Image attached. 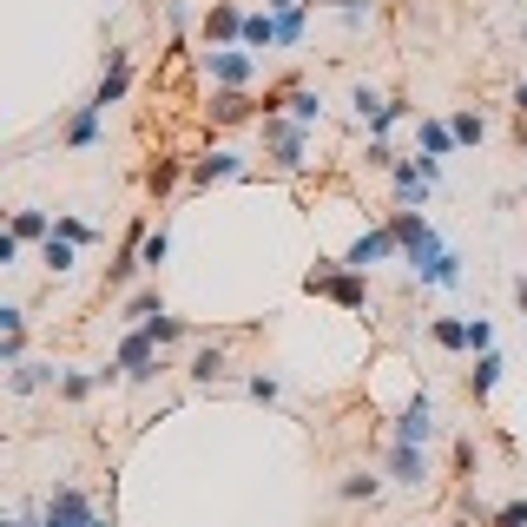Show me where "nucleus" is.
I'll list each match as a JSON object with an SVG mask.
<instances>
[{
	"mask_svg": "<svg viewBox=\"0 0 527 527\" xmlns=\"http://www.w3.org/2000/svg\"><path fill=\"white\" fill-rule=\"evenodd\" d=\"M389 231L402 238V264L416 271V284H429V290H455V284H462V257L435 238V224L422 218V211H396Z\"/></svg>",
	"mask_w": 527,
	"mask_h": 527,
	"instance_id": "1",
	"label": "nucleus"
},
{
	"mask_svg": "<svg viewBox=\"0 0 527 527\" xmlns=\"http://www.w3.org/2000/svg\"><path fill=\"white\" fill-rule=\"evenodd\" d=\"M264 159H271V172H304L310 165V126H297L290 112H271L264 119Z\"/></svg>",
	"mask_w": 527,
	"mask_h": 527,
	"instance_id": "2",
	"label": "nucleus"
},
{
	"mask_svg": "<svg viewBox=\"0 0 527 527\" xmlns=\"http://www.w3.org/2000/svg\"><path fill=\"white\" fill-rule=\"evenodd\" d=\"M363 277L369 271H350V264H317V271L304 277V290H310V297H330V304H343V310H363L369 304Z\"/></svg>",
	"mask_w": 527,
	"mask_h": 527,
	"instance_id": "3",
	"label": "nucleus"
},
{
	"mask_svg": "<svg viewBox=\"0 0 527 527\" xmlns=\"http://www.w3.org/2000/svg\"><path fill=\"white\" fill-rule=\"evenodd\" d=\"M112 363L126 369V383H152V376L165 369V343L145 330V323H132V330L119 336V356H112Z\"/></svg>",
	"mask_w": 527,
	"mask_h": 527,
	"instance_id": "4",
	"label": "nucleus"
},
{
	"mask_svg": "<svg viewBox=\"0 0 527 527\" xmlns=\"http://www.w3.org/2000/svg\"><path fill=\"white\" fill-rule=\"evenodd\" d=\"M257 60H264V53H251L244 40L198 53V66H205V80H211V86H251V80H257Z\"/></svg>",
	"mask_w": 527,
	"mask_h": 527,
	"instance_id": "5",
	"label": "nucleus"
},
{
	"mask_svg": "<svg viewBox=\"0 0 527 527\" xmlns=\"http://www.w3.org/2000/svg\"><path fill=\"white\" fill-rule=\"evenodd\" d=\"M435 435H442V422H435V396L422 389V396H409V409L396 416V442H416V448H429Z\"/></svg>",
	"mask_w": 527,
	"mask_h": 527,
	"instance_id": "6",
	"label": "nucleus"
},
{
	"mask_svg": "<svg viewBox=\"0 0 527 527\" xmlns=\"http://www.w3.org/2000/svg\"><path fill=\"white\" fill-rule=\"evenodd\" d=\"M99 132H106V106H99V99H86V106H73V119L60 126V145H66V152H93Z\"/></svg>",
	"mask_w": 527,
	"mask_h": 527,
	"instance_id": "7",
	"label": "nucleus"
},
{
	"mask_svg": "<svg viewBox=\"0 0 527 527\" xmlns=\"http://www.w3.org/2000/svg\"><path fill=\"white\" fill-rule=\"evenodd\" d=\"M389 257H402V238L389 224H376V231H363V238L343 251V264H350V271H369V264H389Z\"/></svg>",
	"mask_w": 527,
	"mask_h": 527,
	"instance_id": "8",
	"label": "nucleus"
},
{
	"mask_svg": "<svg viewBox=\"0 0 527 527\" xmlns=\"http://www.w3.org/2000/svg\"><path fill=\"white\" fill-rule=\"evenodd\" d=\"M205 119H211V126H244V119H264V112H257V99L244 93V86H211Z\"/></svg>",
	"mask_w": 527,
	"mask_h": 527,
	"instance_id": "9",
	"label": "nucleus"
},
{
	"mask_svg": "<svg viewBox=\"0 0 527 527\" xmlns=\"http://www.w3.org/2000/svg\"><path fill=\"white\" fill-rule=\"evenodd\" d=\"M93 521V501L66 481V488H53V501H47V514H40V527H86Z\"/></svg>",
	"mask_w": 527,
	"mask_h": 527,
	"instance_id": "10",
	"label": "nucleus"
},
{
	"mask_svg": "<svg viewBox=\"0 0 527 527\" xmlns=\"http://www.w3.org/2000/svg\"><path fill=\"white\" fill-rule=\"evenodd\" d=\"M224 178H251V159L231 152V145H218V152H205V159L192 165V185H224Z\"/></svg>",
	"mask_w": 527,
	"mask_h": 527,
	"instance_id": "11",
	"label": "nucleus"
},
{
	"mask_svg": "<svg viewBox=\"0 0 527 527\" xmlns=\"http://www.w3.org/2000/svg\"><path fill=\"white\" fill-rule=\"evenodd\" d=\"M389 481H396V488H422V481H429V448L389 442Z\"/></svg>",
	"mask_w": 527,
	"mask_h": 527,
	"instance_id": "12",
	"label": "nucleus"
},
{
	"mask_svg": "<svg viewBox=\"0 0 527 527\" xmlns=\"http://www.w3.org/2000/svg\"><path fill=\"white\" fill-rule=\"evenodd\" d=\"M244 40V7L238 0H211L205 7V47H231Z\"/></svg>",
	"mask_w": 527,
	"mask_h": 527,
	"instance_id": "13",
	"label": "nucleus"
},
{
	"mask_svg": "<svg viewBox=\"0 0 527 527\" xmlns=\"http://www.w3.org/2000/svg\"><path fill=\"white\" fill-rule=\"evenodd\" d=\"M126 93H132V60H126V53H112V60H106V73H99V86H93V99L112 112Z\"/></svg>",
	"mask_w": 527,
	"mask_h": 527,
	"instance_id": "14",
	"label": "nucleus"
},
{
	"mask_svg": "<svg viewBox=\"0 0 527 527\" xmlns=\"http://www.w3.org/2000/svg\"><path fill=\"white\" fill-rule=\"evenodd\" d=\"M185 376H192L198 389H218V383H231V356H224L218 343H205V350L192 356V369H185Z\"/></svg>",
	"mask_w": 527,
	"mask_h": 527,
	"instance_id": "15",
	"label": "nucleus"
},
{
	"mask_svg": "<svg viewBox=\"0 0 527 527\" xmlns=\"http://www.w3.org/2000/svg\"><path fill=\"white\" fill-rule=\"evenodd\" d=\"M47 383H60L53 363H27V356H20V363L7 369V389H14V396H33V389H47Z\"/></svg>",
	"mask_w": 527,
	"mask_h": 527,
	"instance_id": "16",
	"label": "nucleus"
},
{
	"mask_svg": "<svg viewBox=\"0 0 527 527\" xmlns=\"http://www.w3.org/2000/svg\"><path fill=\"white\" fill-rule=\"evenodd\" d=\"M40 264H47V277H73V271H80V244L53 231V238L40 244Z\"/></svg>",
	"mask_w": 527,
	"mask_h": 527,
	"instance_id": "17",
	"label": "nucleus"
},
{
	"mask_svg": "<svg viewBox=\"0 0 527 527\" xmlns=\"http://www.w3.org/2000/svg\"><path fill=\"white\" fill-rule=\"evenodd\" d=\"M501 369H508V363H501V350H481L475 369H468V396L488 402V396H495V383H501Z\"/></svg>",
	"mask_w": 527,
	"mask_h": 527,
	"instance_id": "18",
	"label": "nucleus"
},
{
	"mask_svg": "<svg viewBox=\"0 0 527 527\" xmlns=\"http://www.w3.org/2000/svg\"><path fill=\"white\" fill-rule=\"evenodd\" d=\"M244 47H251V53L277 47V14H271V7H251V14H244Z\"/></svg>",
	"mask_w": 527,
	"mask_h": 527,
	"instance_id": "19",
	"label": "nucleus"
},
{
	"mask_svg": "<svg viewBox=\"0 0 527 527\" xmlns=\"http://www.w3.org/2000/svg\"><path fill=\"white\" fill-rule=\"evenodd\" d=\"M7 231H14L20 244H47L53 238V211H33L27 205V211H14V218H7Z\"/></svg>",
	"mask_w": 527,
	"mask_h": 527,
	"instance_id": "20",
	"label": "nucleus"
},
{
	"mask_svg": "<svg viewBox=\"0 0 527 527\" xmlns=\"http://www.w3.org/2000/svg\"><path fill=\"white\" fill-rule=\"evenodd\" d=\"M416 139H422V152H429V159H448V152L462 145L448 119H422V126H416Z\"/></svg>",
	"mask_w": 527,
	"mask_h": 527,
	"instance_id": "21",
	"label": "nucleus"
},
{
	"mask_svg": "<svg viewBox=\"0 0 527 527\" xmlns=\"http://www.w3.org/2000/svg\"><path fill=\"white\" fill-rule=\"evenodd\" d=\"M284 112H290V119H297V126H310V132H317V126H323V99H317V93H310V86H290V99H284Z\"/></svg>",
	"mask_w": 527,
	"mask_h": 527,
	"instance_id": "22",
	"label": "nucleus"
},
{
	"mask_svg": "<svg viewBox=\"0 0 527 527\" xmlns=\"http://www.w3.org/2000/svg\"><path fill=\"white\" fill-rule=\"evenodd\" d=\"M429 343H435V350H455V356H462L468 350V317H435L429 323Z\"/></svg>",
	"mask_w": 527,
	"mask_h": 527,
	"instance_id": "23",
	"label": "nucleus"
},
{
	"mask_svg": "<svg viewBox=\"0 0 527 527\" xmlns=\"http://www.w3.org/2000/svg\"><path fill=\"white\" fill-rule=\"evenodd\" d=\"M304 33H310V7H284L277 14V47H304Z\"/></svg>",
	"mask_w": 527,
	"mask_h": 527,
	"instance_id": "24",
	"label": "nucleus"
},
{
	"mask_svg": "<svg viewBox=\"0 0 527 527\" xmlns=\"http://www.w3.org/2000/svg\"><path fill=\"white\" fill-rule=\"evenodd\" d=\"M336 495H343V501H376V495H383V481L369 475V468H356V475L336 481Z\"/></svg>",
	"mask_w": 527,
	"mask_h": 527,
	"instance_id": "25",
	"label": "nucleus"
},
{
	"mask_svg": "<svg viewBox=\"0 0 527 527\" xmlns=\"http://www.w3.org/2000/svg\"><path fill=\"white\" fill-rule=\"evenodd\" d=\"M165 257H172V231H165V224H152V231H145V271L159 277Z\"/></svg>",
	"mask_w": 527,
	"mask_h": 527,
	"instance_id": "26",
	"label": "nucleus"
},
{
	"mask_svg": "<svg viewBox=\"0 0 527 527\" xmlns=\"http://www.w3.org/2000/svg\"><path fill=\"white\" fill-rule=\"evenodd\" d=\"M448 126H455V139H462V145H481V139H488V119H481V112H448Z\"/></svg>",
	"mask_w": 527,
	"mask_h": 527,
	"instance_id": "27",
	"label": "nucleus"
},
{
	"mask_svg": "<svg viewBox=\"0 0 527 527\" xmlns=\"http://www.w3.org/2000/svg\"><path fill=\"white\" fill-rule=\"evenodd\" d=\"M93 389H99V369H93V376H86V369H60V396L66 402H86Z\"/></svg>",
	"mask_w": 527,
	"mask_h": 527,
	"instance_id": "28",
	"label": "nucleus"
},
{
	"mask_svg": "<svg viewBox=\"0 0 527 527\" xmlns=\"http://www.w3.org/2000/svg\"><path fill=\"white\" fill-rule=\"evenodd\" d=\"M336 20H343V33H369L376 27V7H369V0H350V7H336Z\"/></svg>",
	"mask_w": 527,
	"mask_h": 527,
	"instance_id": "29",
	"label": "nucleus"
},
{
	"mask_svg": "<svg viewBox=\"0 0 527 527\" xmlns=\"http://www.w3.org/2000/svg\"><path fill=\"white\" fill-rule=\"evenodd\" d=\"M178 178H185V165H178V159H159V165H152V172H145V185H152V192H172V185H178Z\"/></svg>",
	"mask_w": 527,
	"mask_h": 527,
	"instance_id": "30",
	"label": "nucleus"
},
{
	"mask_svg": "<svg viewBox=\"0 0 527 527\" xmlns=\"http://www.w3.org/2000/svg\"><path fill=\"white\" fill-rule=\"evenodd\" d=\"M159 290H139V297H126V323H152V317H159Z\"/></svg>",
	"mask_w": 527,
	"mask_h": 527,
	"instance_id": "31",
	"label": "nucleus"
},
{
	"mask_svg": "<svg viewBox=\"0 0 527 527\" xmlns=\"http://www.w3.org/2000/svg\"><path fill=\"white\" fill-rule=\"evenodd\" d=\"M383 106H389V99L376 93V86H356V93H350V112H356V119H363V126H369V119H376V112H383Z\"/></svg>",
	"mask_w": 527,
	"mask_h": 527,
	"instance_id": "32",
	"label": "nucleus"
},
{
	"mask_svg": "<svg viewBox=\"0 0 527 527\" xmlns=\"http://www.w3.org/2000/svg\"><path fill=\"white\" fill-rule=\"evenodd\" d=\"M145 330L159 336V343H185V336H192V323H178V317H165V310H159V317L145 323Z\"/></svg>",
	"mask_w": 527,
	"mask_h": 527,
	"instance_id": "33",
	"label": "nucleus"
},
{
	"mask_svg": "<svg viewBox=\"0 0 527 527\" xmlns=\"http://www.w3.org/2000/svg\"><path fill=\"white\" fill-rule=\"evenodd\" d=\"M402 112H409V99H389V106L376 112V119H369V139H389V126H396Z\"/></svg>",
	"mask_w": 527,
	"mask_h": 527,
	"instance_id": "34",
	"label": "nucleus"
},
{
	"mask_svg": "<svg viewBox=\"0 0 527 527\" xmlns=\"http://www.w3.org/2000/svg\"><path fill=\"white\" fill-rule=\"evenodd\" d=\"M53 231H60V238H73V244H93V238H99V231H93L86 218H66V211L53 218Z\"/></svg>",
	"mask_w": 527,
	"mask_h": 527,
	"instance_id": "35",
	"label": "nucleus"
},
{
	"mask_svg": "<svg viewBox=\"0 0 527 527\" xmlns=\"http://www.w3.org/2000/svg\"><path fill=\"white\" fill-rule=\"evenodd\" d=\"M468 350H495V323H488V317H468Z\"/></svg>",
	"mask_w": 527,
	"mask_h": 527,
	"instance_id": "36",
	"label": "nucleus"
},
{
	"mask_svg": "<svg viewBox=\"0 0 527 527\" xmlns=\"http://www.w3.org/2000/svg\"><path fill=\"white\" fill-rule=\"evenodd\" d=\"M244 396H257V402H277L284 389H277V376H244Z\"/></svg>",
	"mask_w": 527,
	"mask_h": 527,
	"instance_id": "37",
	"label": "nucleus"
},
{
	"mask_svg": "<svg viewBox=\"0 0 527 527\" xmlns=\"http://www.w3.org/2000/svg\"><path fill=\"white\" fill-rule=\"evenodd\" d=\"M481 468V448L475 442H455V475H475Z\"/></svg>",
	"mask_w": 527,
	"mask_h": 527,
	"instance_id": "38",
	"label": "nucleus"
},
{
	"mask_svg": "<svg viewBox=\"0 0 527 527\" xmlns=\"http://www.w3.org/2000/svg\"><path fill=\"white\" fill-rule=\"evenodd\" d=\"M495 527H527V501H508V508L495 514Z\"/></svg>",
	"mask_w": 527,
	"mask_h": 527,
	"instance_id": "39",
	"label": "nucleus"
},
{
	"mask_svg": "<svg viewBox=\"0 0 527 527\" xmlns=\"http://www.w3.org/2000/svg\"><path fill=\"white\" fill-rule=\"evenodd\" d=\"M0 527H40V521H33V514H7V521H0Z\"/></svg>",
	"mask_w": 527,
	"mask_h": 527,
	"instance_id": "40",
	"label": "nucleus"
},
{
	"mask_svg": "<svg viewBox=\"0 0 527 527\" xmlns=\"http://www.w3.org/2000/svg\"><path fill=\"white\" fill-rule=\"evenodd\" d=\"M514 112H521V119H527V80L514 86Z\"/></svg>",
	"mask_w": 527,
	"mask_h": 527,
	"instance_id": "41",
	"label": "nucleus"
},
{
	"mask_svg": "<svg viewBox=\"0 0 527 527\" xmlns=\"http://www.w3.org/2000/svg\"><path fill=\"white\" fill-rule=\"evenodd\" d=\"M264 7H271V14H284V7H310V0H264Z\"/></svg>",
	"mask_w": 527,
	"mask_h": 527,
	"instance_id": "42",
	"label": "nucleus"
},
{
	"mask_svg": "<svg viewBox=\"0 0 527 527\" xmlns=\"http://www.w3.org/2000/svg\"><path fill=\"white\" fill-rule=\"evenodd\" d=\"M514 304H521V310H527V277H514Z\"/></svg>",
	"mask_w": 527,
	"mask_h": 527,
	"instance_id": "43",
	"label": "nucleus"
},
{
	"mask_svg": "<svg viewBox=\"0 0 527 527\" xmlns=\"http://www.w3.org/2000/svg\"><path fill=\"white\" fill-rule=\"evenodd\" d=\"M86 527H119V521H112V514H93V521H86Z\"/></svg>",
	"mask_w": 527,
	"mask_h": 527,
	"instance_id": "44",
	"label": "nucleus"
},
{
	"mask_svg": "<svg viewBox=\"0 0 527 527\" xmlns=\"http://www.w3.org/2000/svg\"><path fill=\"white\" fill-rule=\"evenodd\" d=\"M310 7H350V0H310Z\"/></svg>",
	"mask_w": 527,
	"mask_h": 527,
	"instance_id": "45",
	"label": "nucleus"
}]
</instances>
